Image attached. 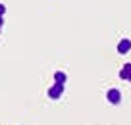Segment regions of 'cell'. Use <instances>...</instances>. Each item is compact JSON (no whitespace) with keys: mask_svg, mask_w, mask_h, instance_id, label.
Here are the masks:
<instances>
[{"mask_svg":"<svg viewBox=\"0 0 131 125\" xmlns=\"http://www.w3.org/2000/svg\"><path fill=\"white\" fill-rule=\"evenodd\" d=\"M62 94H64V85H60V83H54L48 89V98H52V100H58Z\"/></svg>","mask_w":131,"mask_h":125,"instance_id":"cell-1","label":"cell"},{"mask_svg":"<svg viewBox=\"0 0 131 125\" xmlns=\"http://www.w3.org/2000/svg\"><path fill=\"white\" fill-rule=\"evenodd\" d=\"M106 98H108L110 104H119V102H122V93H119V89H110L108 94H106Z\"/></svg>","mask_w":131,"mask_h":125,"instance_id":"cell-2","label":"cell"},{"mask_svg":"<svg viewBox=\"0 0 131 125\" xmlns=\"http://www.w3.org/2000/svg\"><path fill=\"white\" fill-rule=\"evenodd\" d=\"M129 50H131V40L129 39H122L119 44H118V52L119 54H127Z\"/></svg>","mask_w":131,"mask_h":125,"instance_id":"cell-3","label":"cell"},{"mask_svg":"<svg viewBox=\"0 0 131 125\" xmlns=\"http://www.w3.org/2000/svg\"><path fill=\"white\" fill-rule=\"evenodd\" d=\"M129 77H131V64H125V65L122 67V71H119V79L129 81Z\"/></svg>","mask_w":131,"mask_h":125,"instance_id":"cell-4","label":"cell"},{"mask_svg":"<svg viewBox=\"0 0 131 125\" xmlns=\"http://www.w3.org/2000/svg\"><path fill=\"white\" fill-rule=\"evenodd\" d=\"M66 81H68V75L64 71H56L54 73V83H60V85H66Z\"/></svg>","mask_w":131,"mask_h":125,"instance_id":"cell-5","label":"cell"},{"mask_svg":"<svg viewBox=\"0 0 131 125\" xmlns=\"http://www.w3.org/2000/svg\"><path fill=\"white\" fill-rule=\"evenodd\" d=\"M4 12H6V6H4V4H0V16H4Z\"/></svg>","mask_w":131,"mask_h":125,"instance_id":"cell-6","label":"cell"},{"mask_svg":"<svg viewBox=\"0 0 131 125\" xmlns=\"http://www.w3.org/2000/svg\"><path fill=\"white\" fill-rule=\"evenodd\" d=\"M2 25H4V19H2V16H0V27H2Z\"/></svg>","mask_w":131,"mask_h":125,"instance_id":"cell-7","label":"cell"},{"mask_svg":"<svg viewBox=\"0 0 131 125\" xmlns=\"http://www.w3.org/2000/svg\"><path fill=\"white\" fill-rule=\"evenodd\" d=\"M129 83H131V77H129Z\"/></svg>","mask_w":131,"mask_h":125,"instance_id":"cell-8","label":"cell"}]
</instances>
